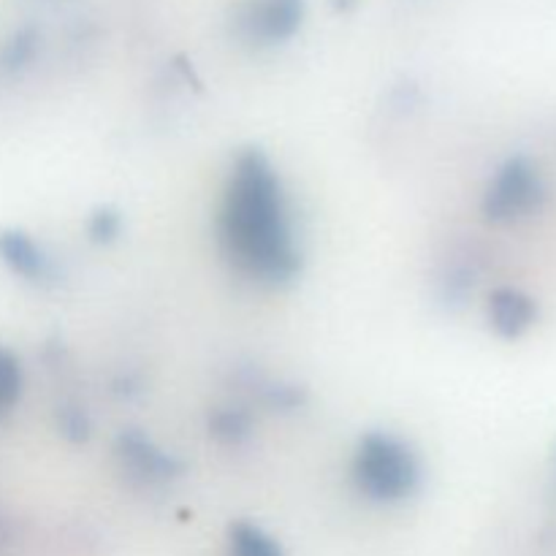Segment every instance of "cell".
Wrapping results in <instances>:
<instances>
[{
    "instance_id": "52a82bcc",
    "label": "cell",
    "mask_w": 556,
    "mask_h": 556,
    "mask_svg": "<svg viewBox=\"0 0 556 556\" xmlns=\"http://www.w3.org/2000/svg\"><path fill=\"white\" fill-rule=\"evenodd\" d=\"M0 255L14 271L25 277H43L47 275V261L36 250V244L25 233H0Z\"/></svg>"
},
{
    "instance_id": "277c9868",
    "label": "cell",
    "mask_w": 556,
    "mask_h": 556,
    "mask_svg": "<svg viewBox=\"0 0 556 556\" xmlns=\"http://www.w3.org/2000/svg\"><path fill=\"white\" fill-rule=\"evenodd\" d=\"M541 201V182H538V174L532 172L527 163L516 161L505 168L497 177V182L492 185L486 199V210L492 217H519L525 212H530L532 206H538Z\"/></svg>"
},
{
    "instance_id": "7a4b0ae2",
    "label": "cell",
    "mask_w": 556,
    "mask_h": 556,
    "mask_svg": "<svg viewBox=\"0 0 556 556\" xmlns=\"http://www.w3.org/2000/svg\"><path fill=\"white\" fill-rule=\"evenodd\" d=\"M356 478L369 497L400 500L413 492L418 470L405 445L383 434H372L364 440L356 456Z\"/></svg>"
},
{
    "instance_id": "3957f363",
    "label": "cell",
    "mask_w": 556,
    "mask_h": 556,
    "mask_svg": "<svg viewBox=\"0 0 556 556\" xmlns=\"http://www.w3.org/2000/svg\"><path fill=\"white\" fill-rule=\"evenodd\" d=\"M302 16L304 0H242L237 30L253 43H280L299 30Z\"/></svg>"
},
{
    "instance_id": "ba28073f",
    "label": "cell",
    "mask_w": 556,
    "mask_h": 556,
    "mask_svg": "<svg viewBox=\"0 0 556 556\" xmlns=\"http://www.w3.org/2000/svg\"><path fill=\"white\" fill-rule=\"evenodd\" d=\"M231 556H280V548L255 527L237 525L231 532Z\"/></svg>"
},
{
    "instance_id": "6da1fadb",
    "label": "cell",
    "mask_w": 556,
    "mask_h": 556,
    "mask_svg": "<svg viewBox=\"0 0 556 556\" xmlns=\"http://www.w3.org/2000/svg\"><path fill=\"white\" fill-rule=\"evenodd\" d=\"M223 242L239 269L261 280H286L296 269L280 185L258 152L239 157L223 210Z\"/></svg>"
},
{
    "instance_id": "5b68a950",
    "label": "cell",
    "mask_w": 556,
    "mask_h": 556,
    "mask_svg": "<svg viewBox=\"0 0 556 556\" xmlns=\"http://www.w3.org/2000/svg\"><path fill=\"white\" fill-rule=\"evenodd\" d=\"M535 318V304L516 291H500L492 299V320L505 337H516Z\"/></svg>"
},
{
    "instance_id": "30bf717a",
    "label": "cell",
    "mask_w": 556,
    "mask_h": 556,
    "mask_svg": "<svg viewBox=\"0 0 556 556\" xmlns=\"http://www.w3.org/2000/svg\"><path fill=\"white\" fill-rule=\"evenodd\" d=\"M96 223H98V231H96L98 239H101V233H106V239H109L114 231H117V217L109 215V212H103V215H98Z\"/></svg>"
},
{
    "instance_id": "8992f818",
    "label": "cell",
    "mask_w": 556,
    "mask_h": 556,
    "mask_svg": "<svg viewBox=\"0 0 556 556\" xmlns=\"http://www.w3.org/2000/svg\"><path fill=\"white\" fill-rule=\"evenodd\" d=\"M123 459L128 462V467L136 476L147 478V481H152V478H166L174 470V462L168 456H163L161 451H155L147 440L136 438V434L123 438Z\"/></svg>"
},
{
    "instance_id": "9c48e42d",
    "label": "cell",
    "mask_w": 556,
    "mask_h": 556,
    "mask_svg": "<svg viewBox=\"0 0 556 556\" xmlns=\"http://www.w3.org/2000/svg\"><path fill=\"white\" fill-rule=\"evenodd\" d=\"M20 386H22L20 364H16V358L11 356L9 351L0 348V416H5L9 407L16 402V396H20Z\"/></svg>"
}]
</instances>
